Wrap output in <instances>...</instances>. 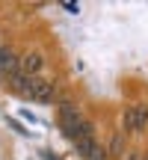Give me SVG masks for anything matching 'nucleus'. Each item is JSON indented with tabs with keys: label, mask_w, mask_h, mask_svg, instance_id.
<instances>
[{
	"label": "nucleus",
	"mask_w": 148,
	"mask_h": 160,
	"mask_svg": "<svg viewBox=\"0 0 148 160\" xmlns=\"http://www.w3.org/2000/svg\"><path fill=\"white\" fill-rule=\"evenodd\" d=\"M121 131L125 133H145L148 131V107L145 104H131L121 110Z\"/></svg>",
	"instance_id": "1"
},
{
	"label": "nucleus",
	"mask_w": 148,
	"mask_h": 160,
	"mask_svg": "<svg viewBox=\"0 0 148 160\" xmlns=\"http://www.w3.org/2000/svg\"><path fill=\"white\" fill-rule=\"evenodd\" d=\"M142 160H148V154H142Z\"/></svg>",
	"instance_id": "8"
},
{
	"label": "nucleus",
	"mask_w": 148,
	"mask_h": 160,
	"mask_svg": "<svg viewBox=\"0 0 148 160\" xmlns=\"http://www.w3.org/2000/svg\"><path fill=\"white\" fill-rule=\"evenodd\" d=\"M0 51H3V45H0Z\"/></svg>",
	"instance_id": "9"
},
{
	"label": "nucleus",
	"mask_w": 148,
	"mask_h": 160,
	"mask_svg": "<svg viewBox=\"0 0 148 160\" xmlns=\"http://www.w3.org/2000/svg\"><path fill=\"white\" fill-rule=\"evenodd\" d=\"M107 157H125V133H116V137H110Z\"/></svg>",
	"instance_id": "5"
},
{
	"label": "nucleus",
	"mask_w": 148,
	"mask_h": 160,
	"mask_svg": "<svg viewBox=\"0 0 148 160\" xmlns=\"http://www.w3.org/2000/svg\"><path fill=\"white\" fill-rule=\"evenodd\" d=\"M45 65H47V59H45V53H42L39 48H30L27 53H21V71H24V74H30V77H42Z\"/></svg>",
	"instance_id": "3"
},
{
	"label": "nucleus",
	"mask_w": 148,
	"mask_h": 160,
	"mask_svg": "<svg viewBox=\"0 0 148 160\" xmlns=\"http://www.w3.org/2000/svg\"><path fill=\"white\" fill-rule=\"evenodd\" d=\"M125 160H142V154H139V151H127Z\"/></svg>",
	"instance_id": "7"
},
{
	"label": "nucleus",
	"mask_w": 148,
	"mask_h": 160,
	"mask_svg": "<svg viewBox=\"0 0 148 160\" xmlns=\"http://www.w3.org/2000/svg\"><path fill=\"white\" fill-rule=\"evenodd\" d=\"M89 160H110V157H107V151H104V148H98V151H95V154H92Z\"/></svg>",
	"instance_id": "6"
},
{
	"label": "nucleus",
	"mask_w": 148,
	"mask_h": 160,
	"mask_svg": "<svg viewBox=\"0 0 148 160\" xmlns=\"http://www.w3.org/2000/svg\"><path fill=\"white\" fill-rule=\"evenodd\" d=\"M53 95H57V89H53V83H47L45 77H30L27 80V95L24 98H33V101H39V104H53L57 101Z\"/></svg>",
	"instance_id": "2"
},
{
	"label": "nucleus",
	"mask_w": 148,
	"mask_h": 160,
	"mask_svg": "<svg viewBox=\"0 0 148 160\" xmlns=\"http://www.w3.org/2000/svg\"><path fill=\"white\" fill-rule=\"evenodd\" d=\"M15 74H21V57L15 51H9V48H3L0 51V80L9 83Z\"/></svg>",
	"instance_id": "4"
}]
</instances>
